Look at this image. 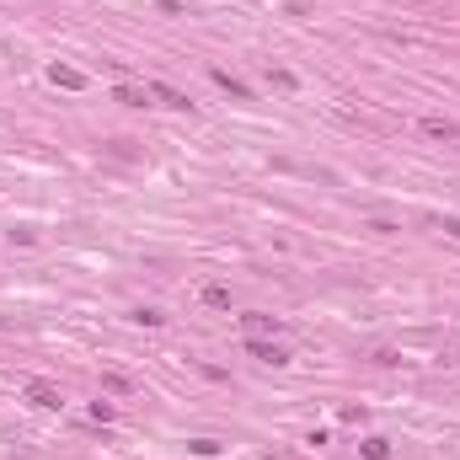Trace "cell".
<instances>
[{"instance_id":"12","label":"cell","mask_w":460,"mask_h":460,"mask_svg":"<svg viewBox=\"0 0 460 460\" xmlns=\"http://www.w3.org/2000/svg\"><path fill=\"white\" fill-rule=\"evenodd\" d=\"M439 230H445V236H455V241H460V215H445V220H439Z\"/></svg>"},{"instance_id":"3","label":"cell","mask_w":460,"mask_h":460,"mask_svg":"<svg viewBox=\"0 0 460 460\" xmlns=\"http://www.w3.org/2000/svg\"><path fill=\"white\" fill-rule=\"evenodd\" d=\"M209 80H215V86H225L236 102H252V86H246V80H236L230 70H209Z\"/></svg>"},{"instance_id":"7","label":"cell","mask_w":460,"mask_h":460,"mask_svg":"<svg viewBox=\"0 0 460 460\" xmlns=\"http://www.w3.org/2000/svg\"><path fill=\"white\" fill-rule=\"evenodd\" d=\"M423 134H433V139H460V129L450 118H423Z\"/></svg>"},{"instance_id":"11","label":"cell","mask_w":460,"mask_h":460,"mask_svg":"<svg viewBox=\"0 0 460 460\" xmlns=\"http://www.w3.org/2000/svg\"><path fill=\"white\" fill-rule=\"evenodd\" d=\"M134 322H139V326H161V322H166V316H161V310H155V306H139V310H134Z\"/></svg>"},{"instance_id":"4","label":"cell","mask_w":460,"mask_h":460,"mask_svg":"<svg viewBox=\"0 0 460 460\" xmlns=\"http://www.w3.org/2000/svg\"><path fill=\"white\" fill-rule=\"evenodd\" d=\"M150 96H155V102H166V108H177V113H187V108H193V102H187V96L177 92V86H166V80H155V86H150Z\"/></svg>"},{"instance_id":"5","label":"cell","mask_w":460,"mask_h":460,"mask_svg":"<svg viewBox=\"0 0 460 460\" xmlns=\"http://www.w3.org/2000/svg\"><path fill=\"white\" fill-rule=\"evenodd\" d=\"M48 80H54V86H64V92H80V86H86V76H80V70H70V64H54V70H48Z\"/></svg>"},{"instance_id":"1","label":"cell","mask_w":460,"mask_h":460,"mask_svg":"<svg viewBox=\"0 0 460 460\" xmlns=\"http://www.w3.org/2000/svg\"><path fill=\"white\" fill-rule=\"evenodd\" d=\"M246 353H252V359H257V364H289V348H284V343H268V338H246Z\"/></svg>"},{"instance_id":"9","label":"cell","mask_w":460,"mask_h":460,"mask_svg":"<svg viewBox=\"0 0 460 460\" xmlns=\"http://www.w3.org/2000/svg\"><path fill=\"white\" fill-rule=\"evenodd\" d=\"M113 102H123V108H145V86H113Z\"/></svg>"},{"instance_id":"2","label":"cell","mask_w":460,"mask_h":460,"mask_svg":"<svg viewBox=\"0 0 460 460\" xmlns=\"http://www.w3.org/2000/svg\"><path fill=\"white\" fill-rule=\"evenodd\" d=\"M22 396H27L32 407H59V385H48V380H27V385H22Z\"/></svg>"},{"instance_id":"10","label":"cell","mask_w":460,"mask_h":460,"mask_svg":"<svg viewBox=\"0 0 460 460\" xmlns=\"http://www.w3.org/2000/svg\"><path fill=\"white\" fill-rule=\"evenodd\" d=\"M203 306H215V310H230V289H225V284H209V289H203Z\"/></svg>"},{"instance_id":"6","label":"cell","mask_w":460,"mask_h":460,"mask_svg":"<svg viewBox=\"0 0 460 460\" xmlns=\"http://www.w3.org/2000/svg\"><path fill=\"white\" fill-rule=\"evenodd\" d=\"M241 332H246V338H268V332H278V322H273V316H257V310H252V316H241Z\"/></svg>"},{"instance_id":"8","label":"cell","mask_w":460,"mask_h":460,"mask_svg":"<svg viewBox=\"0 0 460 460\" xmlns=\"http://www.w3.org/2000/svg\"><path fill=\"white\" fill-rule=\"evenodd\" d=\"M359 450H364V460H391V439H380V433H369Z\"/></svg>"}]
</instances>
